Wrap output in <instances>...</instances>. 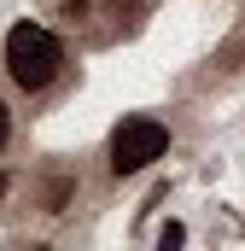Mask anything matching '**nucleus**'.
<instances>
[{"mask_svg": "<svg viewBox=\"0 0 245 251\" xmlns=\"http://www.w3.org/2000/svg\"><path fill=\"white\" fill-rule=\"evenodd\" d=\"M181 240H187V228H181V222H164V228H158V246H164V251H170V246H181Z\"/></svg>", "mask_w": 245, "mask_h": 251, "instance_id": "nucleus-4", "label": "nucleus"}, {"mask_svg": "<svg viewBox=\"0 0 245 251\" xmlns=\"http://www.w3.org/2000/svg\"><path fill=\"white\" fill-rule=\"evenodd\" d=\"M6 128H12V123H6V105H0V146H6Z\"/></svg>", "mask_w": 245, "mask_h": 251, "instance_id": "nucleus-5", "label": "nucleus"}, {"mask_svg": "<svg viewBox=\"0 0 245 251\" xmlns=\"http://www.w3.org/2000/svg\"><path fill=\"white\" fill-rule=\"evenodd\" d=\"M111 12H117L122 24H140V12H146V0H111Z\"/></svg>", "mask_w": 245, "mask_h": 251, "instance_id": "nucleus-3", "label": "nucleus"}, {"mask_svg": "<svg viewBox=\"0 0 245 251\" xmlns=\"http://www.w3.org/2000/svg\"><path fill=\"white\" fill-rule=\"evenodd\" d=\"M164 152H170V128L158 117H122L117 134H111V170L117 176H134V170L158 164Z\"/></svg>", "mask_w": 245, "mask_h": 251, "instance_id": "nucleus-2", "label": "nucleus"}, {"mask_svg": "<svg viewBox=\"0 0 245 251\" xmlns=\"http://www.w3.org/2000/svg\"><path fill=\"white\" fill-rule=\"evenodd\" d=\"M0 193H6V176H0Z\"/></svg>", "mask_w": 245, "mask_h": 251, "instance_id": "nucleus-6", "label": "nucleus"}, {"mask_svg": "<svg viewBox=\"0 0 245 251\" xmlns=\"http://www.w3.org/2000/svg\"><path fill=\"white\" fill-rule=\"evenodd\" d=\"M59 64H64V47H59V35L53 29H41V24H12L6 29V70H12V82L18 88H47L53 76H59Z\"/></svg>", "mask_w": 245, "mask_h": 251, "instance_id": "nucleus-1", "label": "nucleus"}]
</instances>
